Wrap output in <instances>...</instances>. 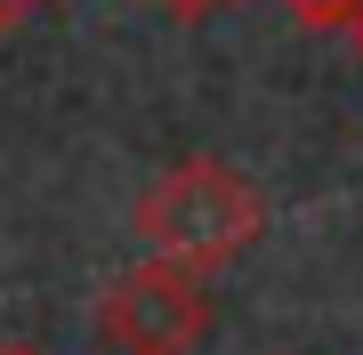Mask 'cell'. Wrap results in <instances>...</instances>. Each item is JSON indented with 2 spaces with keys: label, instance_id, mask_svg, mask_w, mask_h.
I'll list each match as a JSON object with an SVG mask.
<instances>
[{
  "label": "cell",
  "instance_id": "obj_7",
  "mask_svg": "<svg viewBox=\"0 0 363 355\" xmlns=\"http://www.w3.org/2000/svg\"><path fill=\"white\" fill-rule=\"evenodd\" d=\"M0 355H33V347H0Z\"/></svg>",
  "mask_w": 363,
  "mask_h": 355
},
{
  "label": "cell",
  "instance_id": "obj_3",
  "mask_svg": "<svg viewBox=\"0 0 363 355\" xmlns=\"http://www.w3.org/2000/svg\"><path fill=\"white\" fill-rule=\"evenodd\" d=\"M298 16H307V25H347L355 16V0H291Z\"/></svg>",
  "mask_w": 363,
  "mask_h": 355
},
{
  "label": "cell",
  "instance_id": "obj_6",
  "mask_svg": "<svg viewBox=\"0 0 363 355\" xmlns=\"http://www.w3.org/2000/svg\"><path fill=\"white\" fill-rule=\"evenodd\" d=\"M347 33H355V40H363V0H355V16H347Z\"/></svg>",
  "mask_w": 363,
  "mask_h": 355
},
{
  "label": "cell",
  "instance_id": "obj_2",
  "mask_svg": "<svg viewBox=\"0 0 363 355\" xmlns=\"http://www.w3.org/2000/svg\"><path fill=\"white\" fill-rule=\"evenodd\" d=\"M202 323H210V275L169 259H138L97 307L105 355H186L202 339Z\"/></svg>",
  "mask_w": 363,
  "mask_h": 355
},
{
  "label": "cell",
  "instance_id": "obj_1",
  "mask_svg": "<svg viewBox=\"0 0 363 355\" xmlns=\"http://www.w3.org/2000/svg\"><path fill=\"white\" fill-rule=\"evenodd\" d=\"M130 226H138L145 259L218 275V266H234L250 242H259L267 202H259V186H250L242 170H226V162H210V154H186V162H169V170L138 194Z\"/></svg>",
  "mask_w": 363,
  "mask_h": 355
},
{
  "label": "cell",
  "instance_id": "obj_4",
  "mask_svg": "<svg viewBox=\"0 0 363 355\" xmlns=\"http://www.w3.org/2000/svg\"><path fill=\"white\" fill-rule=\"evenodd\" d=\"M162 16H178V25H194V16H210V9H226V0H154Z\"/></svg>",
  "mask_w": 363,
  "mask_h": 355
},
{
  "label": "cell",
  "instance_id": "obj_5",
  "mask_svg": "<svg viewBox=\"0 0 363 355\" xmlns=\"http://www.w3.org/2000/svg\"><path fill=\"white\" fill-rule=\"evenodd\" d=\"M33 9H40V0H0V33H9V25H25Z\"/></svg>",
  "mask_w": 363,
  "mask_h": 355
}]
</instances>
